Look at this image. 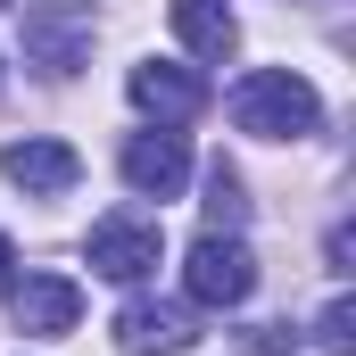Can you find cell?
<instances>
[{
	"instance_id": "8fae6325",
	"label": "cell",
	"mask_w": 356,
	"mask_h": 356,
	"mask_svg": "<svg viewBox=\"0 0 356 356\" xmlns=\"http://www.w3.org/2000/svg\"><path fill=\"white\" fill-rule=\"evenodd\" d=\"M249 224V191H241V175L216 158L207 166V232H241Z\"/></svg>"
},
{
	"instance_id": "4fadbf2b",
	"label": "cell",
	"mask_w": 356,
	"mask_h": 356,
	"mask_svg": "<svg viewBox=\"0 0 356 356\" xmlns=\"http://www.w3.org/2000/svg\"><path fill=\"white\" fill-rule=\"evenodd\" d=\"M290 340H298V332H290V323H266V332H257V340H249V356H282V348H290Z\"/></svg>"
},
{
	"instance_id": "5b68a950",
	"label": "cell",
	"mask_w": 356,
	"mask_h": 356,
	"mask_svg": "<svg viewBox=\"0 0 356 356\" xmlns=\"http://www.w3.org/2000/svg\"><path fill=\"white\" fill-rule=\"evenodd\" d=\"M191 340H199L191 307H166V298H133V307H116V348H124V356H182Z\"/></svg>"
},
{
	"instance_id": "30bf717a",
	"label": "cell",
	"mask_w": 356,
	"mask_h": 356,
	"mask_svg": "<svg viewBox=\"0 0 356 356\" xmlns=\"http://www.w3.org/2000/svg\"><path fill=\"white\" fill-rule=\"evenodd\" d=\"M175 33L199 50V58H232V42H241V17H232L224 0H175Z\"/></svg>"
},
{
	"instance_id": "8992f818",
	"label": "cell",
	"mask_w": 356,
	"mask_h": 356,
	"mask_svg": "<svg viewBox=\"0 0 356 356\" xmlns=\"http://www.w3.org/2000/svg\"><path fill=\"white\" fill-rule=\"evenodd\" d=\"M8 315H17V332H33V340H58V332H75V315H83V290H75L67 273H25V282L8 290Z\"/></svg>"
},
{
	"instance_id": "5bb4252c",
	"label": "cell",
	"mask_w": 356,
	"mask_h": 356,
	"mask_svg": "<svg viewBox=\"0 0 356 356\" xmlns=\"http://www.w3.org/2000/svg\"><path fill=\"white\" fill-rule=\"evenodd\" d=\"M8 266H17V249H8V232H0V290H8Z\"/></svg>"
},
{
	"instance_id": "3957f363",
	"label": "cell",
	"mask_w": 356,
	"mask_h": 356,
	"mask_svg": "<svg viewBox=\"0 0 356 356\" xmlns=\"http://www.w3.org/2000/svg\"><path fill=\"white\" fill-rule=\"evenodd\" d=\"M158 257H166V232H158L149 216H99V224H91V273L141 282Z\"/></svg>"
},
{
	"instance_id": "6da1fadb",
	"label": "cell",
	"mask_w": 356,
	"mask_h": 356,
	"mask_svg": "<svg viewBox=\"0 0 356 356\" xmlns=\"http://www.w3.org/2000/svg\"><path fill=\"white\" fill-rule=\"evenodd\" d=\"M232 124L257 133V141H298V133L323 124V99H315L307 75H290V67H257V75L232 83Z\"/></svg>"
},
{
	"instance_id": "9a60e30c",
	"label": "cell",
	"mask_w": 356,
	"mask_h": 356,
	"mask_svg": "<svg viewBox=\"0 0 356 356\" xmlns=\"http://www.w3.org/2000/svg\"><path fill=\"white\" fill-rule=\"evenodd\" d=\"M0 8H8V0H0Z\"/></svg>"
},
{
	"instance_id": "9c48e42d",
	"label": "cell",
	"mask_w": 356,
	"mask_h": 356,
	"mask_svg": "<svg viewBox=\"0 0 356 356\" xmlns=\"http://www.w3.org/2000/svg\"><path fill=\"white\" fill-rule=\"evenodd\" d=\"M133 108L141 116H158V124H191L199 108H207V83L191 75V67H166V58H149V67H133Z\"/></svg>"
},
{
	"instance_id": "7a4b0ae2",
	"label": "cell",
	"mask_w": 356,
	"mask_h": 356,
	"mask_svg": "<svg viewBox=\"0 0 356 356\" xmlns=\"http://www.w3.org/2000/svg\"><path fill=\"white\" fill-rule=\"evenodd\" d=\"M182 290L199 307H241L257 290V257L241 249V232H199L191 257H182Z\"/></svg>"
},
{
	"instance_id": "ba28073f",
	"label": "cell",
	"mask_w": 356,
	"mask_h": 356,
	"mask_svg": "<svg viewBox=\"0 0 356 356\" xmlns=\"http://www.w3.org/2000/svg\"><path fill=\"white\" fill-rule=\"evenodd\" d=\"M124 182L141 191V199H175L182 182H191V149H182V133H133L124 141Z\"/></svg>"
},
{
	"instance_id": "7c38bea8",
	"label": "cell",
	"mask_w": 356,
	"mask_h": 356,
	"mask_svg": "<svg viewBox=\"0 0 356 356\" xmlns=\"http://www.w3.org/2000/svg\"><path fill=\"white\" fill-rule=\"evenodd\" d=\"M315 348H323V356H348V348H356V307H348V298H332V307H323Z\"/></svg>"
},
{
	"instance_id": "277c9868",
	"label": "cell",
	"mask_w": 356,
	"mask_h": 356,
	"mask_svg": "<svg viewBox=\"0 0 356 356\" xmlns=\"http://www.w3.org/2000/svg\"><path fill=\"white\" fill-rule=\"evenodd\" d=\"M91 50V17L75 0H42L33 17H25V58L42 67V75H75Z\"/></svg>"
},
{
	"instance_id": "52a82bcc",
	"label": "cell",
	"mask_w": 356,
	"mask_h": 356,
	"mask_svg": "<svg viewBox=\"0 0 356 356\" xmlns=\"http://www.w3.org/2000/svg\"><path fill=\"white\" fill-rule=\"evenodd\" d=\"M0 175L17 182V191H33V199H58V191H75V175H83V158H75L67 141L33 133V141H8V149H0Z\"/></svg>"
}]
</instances>
